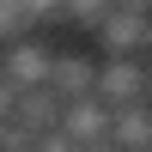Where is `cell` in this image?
Segmentation results:
<instances>
[{
	"label": "cell",
	"instance_id": "obj_4",
	"mask_svg": "<svg viewBox=\"0 0 152 152\" xmlns=\"http://www.w3.org/2000/svg\"><path fill=\"white\" fill-rule=\"evenodd\" d=\"M49 85H55L61 97H91L97 91V55H55Z\"/></svg>",
	"mask_w": 152,
	"mask_h": 152
},
{
	"label": "cell",
	"instance_id": "obj_8",
	"mask_svg": "<svg viewBox=\"0 0 152 152\" xmlns=\"http://www.w3.org/2000/svg\"><path fill=\"white\" fill-rule=\"evenodd\" d=\"M146 55H152V43H146Z\"/></svg>",
	"mask_w": 152,
	"mask_h": 152
},
{
	"label": "cell",
	"instance_id": "obj_6",
	"mask_svg": "<svg viewBox=\"0 0 152 152\" xmlns=\"http://www.w3.org/2000/svg\"><path fill=\"white\" fill-rule=\"evenodd\" d=\"M12 110H18V85H12L6 67H0V122H12Z\"/></svg>",
	"mask_w": 152,
	"mask_h": 152
},
{
	"label": "cell",
	"instance_id": "obj_7",
	"mask_svg": "<svg viewBox=\"0 0 152 152\" xmlns=\"http://www.w3.org/2000/svg\"><path fill=\"white\" fill-rule=\"evenodd\" d=\"M116 6H140V12H152V0H116Z\"/></svg>",
	"mask_w": 152,
	"mask_h": 152
},
{
	"label": "cell",
	"instance_id": "obj_3",
	"mask_svg": "<svg viewBox=\"0 0 152 152\" xmlns=\"http://www.w3.org/2000/svg\"><path fill=\"white\" fill-rule=\"evenodd\" d=\"M97 97L104 104H140L146 97V55H97Z\"/></svg>",
	"mask_w": 152,
	"mask_h": 152
},
{
	"label": "cell",
	"instance_id": "obj_5",
	"mask_svg": "<svg viewBox=\"0 0 152 152\" xmlns=\"http://www.w3.org/2000/svg\"><path fill=\"white\" fill-rule=\"evenodd\" d=\"M110 6H116V0H61V18H67V24H79V31H91V24L104 18Z\"/></svg>",
	"mask_w": 152,
	"mask_h": 152
},
{
	"label": "cell",
	"instance_id": "obj_1",
	"mask_svg": "<svg viewBox=\"0 0 152 152\" xmlns=\"http://www.w3.org/2000/svg\"><path fill=\"white\" fill-rule=\"evenodd\" d=\"M146 43H152V12H140V6H110L91 24L97 55H146Z\"/></svg>",
	"mask_w": 152,
	"mask_h": 152
},
{
	"label": "cell",
	"instance_id": "obj_2",
	"mask_svg": "<svg viewBox=\"0 0 152 152\" xmlns=\"http://www.w3.org/2000/svg\"><path fill=\"white\" fill-rule=\"evenodd\" d=\"M0 67H6V79L18 85V91H31V85H49V67H55V49L43 43V37H12V43H0Z\"/></svg>",
	"mask_w": 152,
	"mask_h": 152
}]
</instances>
